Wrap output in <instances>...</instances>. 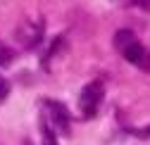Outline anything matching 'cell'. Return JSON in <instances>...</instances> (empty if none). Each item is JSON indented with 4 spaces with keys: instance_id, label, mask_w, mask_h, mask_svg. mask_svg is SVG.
Segmentation results:
<instances>
[{
    "instance_id": "4",
    "label": "cell",
    "mask_w": 150,
    "mask_h": 145,
    "mask_svg": "<svg viewBox=\"0 0 150 145\" xmlns=\"http://www.w3.org/2000/svg\"><path fill=\"white\" fill-rule=\"evenodd\" d=\"M134 41H136V36H134V31H129V29H122V31L115 33V48H117L119 52H124Z\"/></svg>"
},
{
    "instance_id": "3",
    "label": "cell",
    "mask_w": 150,
    "mask_h": 145,
    "mask_svg": "<svg viewBox=\"0 0 150 145\" xmlns=\"http://www.w3.org/2000/svg\"><path fill=\"white\" fill-rule=\"evenodd\" d=\"M48 112H50V121L62 136H69V110L62 102H48Z\"/></svg>"
},
{
    "instance_id": "1",
    "label": "cell",
    "mask_w": 150,
    "mask_h": 145,
    "mask_svg": "<svg viewBox=\"0 0 150 145\" xmlns=\"http://www.w3.org/2000/svg\"><path fill=\"white\" fill-rule=\"evenodd\" d=\"M103 95H105V88H103L100 81H91L88 86H83L81 95H79V110H81V114H83L86 119L96 117L98 107H100V102H103Z\"/></svg>"
},
{
    "instance_id": "2",
    "label": "cell",
    "mask_w": 150,
    "mask_h": 145,
    "mask_svg": "<svg viewBox=\"0 0 150 145\" xmlns=\"http://www.w3.org/2000/svg\"><path fill=\"white\" fill-rule=\"evenodd\" d=\"M124 60L126 62H131V64H136L138 69H143V71H150V52H148V48H143L138 41H134L124 52Z\"/></svg>"
},
{
    "instance_id": "7",
    "label": "cell",
    "mask_w": 150,
    "mask_h": 145,
    "mask_svg": "<svg viewBox=\"0 0 150 145\" xmlns=\"http://www.w3.org/2000/svg\"><path fill=\"white\" fill-rule=\"evenodd\" d=\"M134 5H138V7L145 10V12H150V0H134Z\"/></svg>"
},
{
    "instance_id": "5",
    "label": "cell",
    "mask_w": 150,
    "mask_h": 145,
    "mask_svg": "<svg viewBox=\"0 0 150 145\" xmlns=\"http://www.w3.org/2000/svg\"><path fill=\"white\" fill-rule=\"evenodd\" d=\"M12 57H14V52H12V48H7L5 43H0V64H10L12 62Z\"/></svg>"
},
{
    "instance_id": "6",
    "label": "cell",
    "mask_w": 150,
    "mask_h": 145,
    "mask_svg": "<svg viewBox=\"0 0 150 145\" xmlns=\"http://www.w3.org/2000/svg\"><path fill=\"white\" fill-rule=\"evenodd\" d=\"M7 93H10V83H7L5 76H0V100H5Z\"/></svg>"
}]
</instances>
